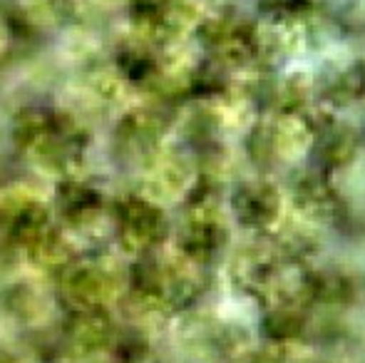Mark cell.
Masks as SVG:
<instances>
[{
  "label": "cell",
  "mask_w": 365,
  "mask_h": 363,
  "mask_svg": "<svg viewBox=\"0 0 365 363\" xmlns=\"http://www.w3.org/2000/svg\"><path fill=\"white\" fill-rule=\"evenodd\" d=\"M127 284L130 276L112 254H82L55 279V294L68 311H112L127 294Z\"/></svg>",
  "instance_id": "6da1fadb"
},
{
  "label": "cell",
  "mask_w": 365,
  "mask_h": 363,
  "mask_svg": "<svg viewBox=\"0 0 365 363\" xmlns=\"http://www.w3.org/2000/svg\"><path fill=\"white\" fill-rule=\"evenodd\" d=\"M112 224H115V239L122 254L132 259L149 257L162 244L167 222H164L162 207L149 202L142 194H132L117 202L112 209Z\"/></svg>",
  "instance_id": "7a4b0ae2"
},
{
  "label": "cell",
  "mask_w": 365,
  "mask_h": 363,
  "mask_svg": "<svg viewBox=\"0 0 365 363\" xmlns=\"http://www.w3.org/2000/svg\"><path fill=\"white\" fill-rule=\"evenodd\" d=\"M120 326H117L112 311L92 309V311H68L63 326V346L65 354L75 361H102L112 359Z\"/></svg>",
  "instance_id": "3957f363"
},
{
  "label": "cell",
  "mask_w": 365,
  "mask_h": 363,
  "mask_svg": "<svg viewBox=\"0 0 365 363\" xmlns=\"http://www.w3.org/2000/svg\"><path fill=\"white\" fill-rule=\"evenodd\" d=\"M0 304H3V314L25 329L45 326L55 316V299L35 281L8 284L0 294Z\"/></svg>",
  "instance_id": "277c9868"
},
{
  "label": "cell",
  "mask_w": 365,
  "mask_h": 363,
  "mask_svg": "<svg viewBox=\"0 0 365 363\" xmlns=\"http://www.w3.org/2000/svg\"><path fill=\"white\" fill-rule=\"evenodd\" d=\"M28 262V267L40 276H50V279H58L60 274H65L77 259L85 254V249L70 237L65 229L55 227L50 229L45 237H40L38 242H33L28 249L20 252Z\"/></svg>",
  "instance_id": "5b68a950"
},
{
  "label": "cell",
  "mask_w": 365,
  "mask_h": 363,
  "mask_svg": "<svg viewBox=\"0 0 365 363\" xmlns=\"http://www.w3.org/2000/svg\"><path fill=\"white\" fill-rule=\"evenodd\" d=\"M162 132V120L152 110H135L120 122V140L130 147H147Z\"/></svg>",
  "instance_id": "8992f818"
},
{
  "label": "cell",
  "mask_w": 365,
  "mask_h": 363,
  "mask_svg": "<svg viewBox=\"0 0 365 363\" xmlns=\"http://www.w3.org/2000/svg\"><path fill=\"white\" fill-rule=\"evenodd\" d=\"M87 85H90L92 95H95L100 102H105V105H112V102H117L122 95H125V78H120V75L112 73V70L95 73Z\"/></svg>",
  "instance_id": "52a82bcc"
},
{
  "label": "cell",
  "mask_w": 365,
  "mask_h": 363,
  "mask_svg": "<svg viewBox=\"0 0 365 363\" xmlns=\"http://www.w3.org/2000/svg\"><path fill=\"white\" fill-rule=\"evenodd\" d=\"M8 45H10V38H8V28H5L3 18H0V58L8 53Z\"/></svg>",
  "instance_id": "ba28073f"
},
{
  "label": "cell",
  "mask_w": 365,
  "mask_h": 363,
  "mask_svg": "<svg viewBox=\"0 0 365 363\" xmlns=\"http://www.w3.org/2000/svg\"><path fill=\"white\" fill-rule=\"evenodd\" d=\"M0 363H23V361H20L15 354H10V351H3V349H0Z\"/></svg>",
  "instance_id": "9c48e42d"
}]
</instances>
